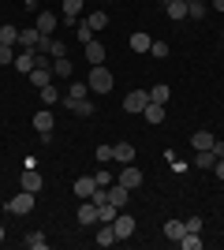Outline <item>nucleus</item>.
Listing matches in <instances>:
<instances>
[{"instance_id":"1","label":"nucleus","mask_w":224,"mask_h":250,"mask_svg":"<svg viewBox=\"0 0 224 250\" xmlns=\"http://www.w3.org/2000/svg\"><path fill=\"white\" fill-rule=\"evenodd\" d=\"M90 90L94 94H112V71H108L105 63H97V67H90Z\"/></svg>"},{"instance_id":"2","label":"nucleus","mask_w":224,"mask_h":250,"mask_svg":"<svg viewBox=\"0 0 224 250\" xmlns=\"http://www.w3.org/2000/svg\"><path fill=\"white\" fill-rule=\"evenodd\" d=\"M11 67H15L19 75H30L34 67H38V49H19L15 60H11Z\"/></svg>"},{"instance_id":"3","label":"nucleus","mask_w":224,"mask_h":250,"mask_svg":"<svg viewBox=\"0 0 224 250\" xmlns=\"http://www.w3.org/2000/svg\"><path fill=\"white\" fill-rule=\"evenodd\" d=\"M4 209H8V213H15V217H26V213L34 209V194H30V190H19V194H15Z\"/></svg>"},{"instance_id":"4","label":"nucleus","mask_w":224,"mask_h":250,"mask_svg":"<svg viewBox=\"0 0 224 250\" xmlns=\"http://www.w3.org/2000/svg\"><path fill=\"white\" fill-rule=\"evenodd\" d=\"M116 183H123L127 190H139V187H142V168L123 165V172H120V179H116Z\"/></svg>"},{"instance_id":"5","label":"nucleus","mask_w":224,"mask_h":250,"mask_svg":"<svg viewBox=\"0 0 224 250\" xmlns=\"http://www.w3.org/2000/svg\"><path fill=\"white\" fill-rule=\"evenodd\" d=\"M146 104H149V90H131V94L123 97V108H127V112H142Z\"/></svg>"},{"instance_id":"6","label":"nucleus","mask_w":224,"mask_h":250,"mask_svg":"<svg viewBox=\"0 0 224 250\" xmlns=\"http://www.w3.org/2000/svg\"><path fill=\"white\" fill-rule=\"evenodd\" d=\"M38 34H45V38H53V30L60 26V15H53V11H38Z\"/></svg>"},{"instance_id":"7","label":"nucleus","mask_w":224,"mask_h":250,"mask_svg":"<svg viewBox=\"0 0 224 250\" xmlns=\"http://www.w3.org/2000/svg\"><path fill=\"white\" fill-rule=\"evenodd\" d=\"M112 228H116V235H120V239H131V235H135V217H131V213H116Z\"/></svg>"},{"instance_id":"8","label":"nucleus","mask_w":224,"mask_h":250,"mask_svg":"<svg viewBox=\"0 0 224 250\" xmlns=\"http://www.w3.org/2000/svg\"><path fill=\"white\" fill-rule=\"evenodd\" d=\"M108 202H112L116 209H123L131 202V190L123 187V183H108Z\"/></svg>"},{"instance_id":"9","label":"nucleus","mask_w":224,"mask_h":250,"mask_svg":"<svg viewBox=\"0 0 224 250\" xmlns=\"http://www.w3.org/2000/svg\"><path fill=\"white\" fill-rule=\"evenodd\" d=\"M82 52H86V60H90V67L105 63V56H108V52H105V45H101V42H86V45H82Z\"/></svg>"},{"instance_id":"10","label":"nucleus","mask_w":224,"mask_h":250,"mask_svg":"<svg viewBox=\"0 0 224 250\" xmlns=\"http://www.w3.org/2000/svg\"><path fill=\"white\" fill-rule=\"evenodd\" d=\"M112 161H120V165H135V146H131V142H116V146H112Z\"/></svg>"},{"instance_id":"11","label":"nucleus","mask_w":224,"mask_h":250,"mask_svg":"<svg viewBox=\"0 0 224 250\" xmlns=\"http://www.w3.org/2000/svg\"><path fill=\"white\" fill-rule=\"evenodd\" d=\"M79 224H82V228L97 224V206H94L90 198H82V206H79Z\"/></svg>"},{"instance_id":"12","label":"nucleus","mask_w":224,"mask_h":250,"mask_svg":"<svg viewBox=\"0 0 224 250\" xmlns=\"http://www.w3.org/2000/svg\"><path fill=\"white\" fill-rule=\"evenodd\" d=\"M142 120H146V124H164V104H157V101H149L146 108H142Z\"/></svg>"},{"instance_id":"13","label":"nucleus","mask_w":224,"mask_h":250,"mask_svg":"<svg viewBox=\"0 0 224 250\" xmlns=\"http://www.w3.org/2000/svg\"><path fill=\"white\" fill-rule=\"evenodd\" d=\"M64 104H67V108H71L75 116H94V112H97L90 97H82V101H71V97H64Z\"/></svg>"},{"instance_id":"14","label":"nucleus","mask_w":224,"mask_h":250,"mask_svg":"<svg viewBox=\"0 0 224 250\" xmlns=\"http://www.w3.org/2000/svg\"><path fill=\"white\" fill-rule=\"evenodd\" d=\"M19 183H22V190H30V194H38V190H41V176H38V168H26Z\"/></svg>"},{"instance_id":"15","label":"nucleus","mask_w":224,"mask_h":250,"mask_svg":"<svg viewBox=\"0 0 224 250\" xmlns=\"http://www.w3.org/2000/svg\"><path fill=\"white\" fill-rule=\"evenodd\" d=\"M183 235H187V224H183V220H164V239L180 243Z\"/></svg>"},{"instance_id":"16","label":"nucleus","mask_w":224,"mask_h":250,"mask_svg":"<svg viewBox=\"0 0 224 250\" xmlns=\"http://www.w3.org/2000/svg\"><path fill=\"white\" fill-rule=\"evenodd\" d=\"M213 142H217V138L209 135V131H194V135H191V149H194V153H198V149H213Z\"/></svg>"},{"instance_id":"17","label":"nucleus","mask_w":224,"mask_h":250,"mask_svg":"<svg viewBox=\"0 0 224 250\" xmlns=\"http://www.w3.org/2000/svg\"><path fill=\"white\" fill-rule=\"evenodd\" d=\"M34 127H38V135H53V112L41 108V112L34 116Z\"/></svg>"},{"instance_id":"18","label":"nucleus","mask_w":224,"mask_h":250,"mask_svg":"<svg viewBox=\"0 0 224 250\" xmlns=\"http://www.w3.org/2000/svg\"><path fill=\"white\" fill-rule=\"evenodd\" d=\"M26 79H30V83L38 86V90H41V86H49V83H53V67H34V71L26 75Z\"/></svg>"},{"instance_id":"19","label":"nucleus","mask_w":224,"mask_h":250,"mask_svg":"<svg viewBox=\"0 0 224 250\" xmlns=\"http://www.w3.org/2000/svg\"><path fill=\"white\" fill-rule=\"evenodd\" d=\"M94 190H97L94 176H82V179H75V194H79V202H82V198H90Z\"/></svg>"},{"instance_id":"20","label":"nucleus","mask_w":224,"mask_h":250,"mask_svg":"<svg viewBox=\"0 0 224 250\" xmlns=\"http://www.w3.org/2000/svg\"><path fill=\"white\" fill-rule=\"evenodd\" d=\"M164 11H168V19H172V22L187 19V4H183V0H164Z\"/></svg>"},{"instance_id":"21","label":"nucleus","mask_w":224,"mask_h":250,"mask_svg":"<svg viewBox=\"0 0 224 250\" xmlns=\"http://www.w3.org/2000/svg\"><path fill=\"white\" fill-rule=\"evenodd\" d=\"M38 42H41L38 26H30V30H19V49H38Z\"/></svg>"},{"instance_id":"22","label":"nucleus","mask_w":224,"mask_h":250,"mask_svg":"<svg viewBox=\"0 0 224 250\" xmlns=\"http://www.w3.org/2000/svg\"><path fill=\"white\" fill-rule=\"evenodd\" d=\"M79 11H82V0H64V11H60V19H64V22H71V26H75Z\"/></svg>"},{"instance_id":"23","label":"nucleus","mask_w":224,"mask_h":250,"mask_svg":"<svg viewBox=\"0 0 224 250\" xmlns=\"http://www.w3.org/2000/svg\"><path fill=\"white\" fill-rule=\"evenodd\" d=\"M149 45H153V38H149L146 30H135V34H131V49H135V52H149Z\"/></svg>"},{"instance_id":"24","label":"nucleus","mask_w":224,"mask_h":250,"mask_svg":"<svg viewBox=\"0 0 224 250\" xmlns=\"http://www.w3.org/2000/svg\"><path fill=\"white\" fill-rule=\"evenodd\" d=\"M112 243H120L116 228H112V224H101V231H97V247H112Z\"/></svg>"},{"instance_id":"25","label":"nucleus","mask_w":224,"mask_h":250,"mask_svg":"<svg viewBox=\"0 0 224 250\" xmlns=\"http://www.w3.org/2000/svg\"><path fill=\"white\" fill-rule=\"evenodd\" d=\"M116 213H120V209L112 206V202H105V206H97V224H112V220H116Z\"/></svg>"},{"instance_id":"26","label":"nucleus","mask_w":224,"mask_h":250,"mask_svg":"<svg viewBox=\"0 0 224 250\" xmlns=\"http://www.w3.org/2000/svg\"><path fill=\"white\" fill-rule=\"evenodd\" d=\"M168 97H172V90L164 83H157V86H149V101H157V104H168Z\"/></svg>"},{"instance_id":"27","label":"nucleus","mask_w":224,"mask_h":250,"mask_svg":"<svg viewBox=\"0 0 224 250\" xmlns=\"http://www.w3.org/2000/svg\"><path fill=\"white\" fill-rule=\"evenodd\" d=\"M86 22H90V30H105V26H108V15H105V11H90V15H86Z\"/></svg>"},{"instance_id":"28","label":"nucleus","mask_w":224,"mask_h":250,"mask_svg":"<svg viewBox=\"0 0 224 250\" xmlns=\"http://www.w3.org/2000/svg\"><path fill=\"white\" fill-rule=\"evenodd\" d=\"M0 45H19V26H0Z\"/></svg>"},{"instance_id":"29","label":"nucleus","mask_w":224,"mask_h":250,"mask_svg":"<svg viewBox=\"0 0 224 250\" xmlns=\"http://www.w3.org/2000/svg\"><path fill=\"white\" fill-rule=\"evenodd\" d=\"M75 38H79L82 45H86V42H94V30H90V22H86V19H82V22L75 19Z\"/></svg>"},{"instance_id":"30","label":"nucleus","mask_w":224,"mask_h":250,"mask_svg":"<svg viewBox=\"0 0 224 250\" xmlns=\"http://www.w3.org/2000/svg\"><path fill=\"white\" fill-rule=\"evenodd\" d=\"M86 94H90V83H71L67 86V97H71V101H82Z\"/></svg>"},{"instance_id":"31","label":"nucleus","mask_w":224,"mask_h":250,"mask_svg":"<svg viewBox=\"0 0 224 250\" xmlns=\"http://www.w3.org/2000/svg\"><path fill=\"white\" fill-rule=\"evenodd\" d=\"M180 247H183V250H202V239H198V231H187V235L180 239Z\"/></svg>"},{"instance_id":"32","label":"nucleus","mask_w":224,"mask_h":250,"mask_svg":"<svg viewBox=\"0 0 224 250\" xmlns=\"http://www.w3.org/2000/svg\"><path fill=\"white\" fill-rule=\"evenodd\" d=\"M26 247H30V250H45V247H49V239H45L41 231H30V235H26Z\"/></svg>"},{"instance_id":"33","label":"nucleus","mask_w":224,"mask_h":250,"mask_svg":"<svg viewBox=\"0 0 224 250\" xmlns=\"http://www.w3.org/2000/svg\"><path fill=\"white\" fill-rule=\"evenodd\" d=\"M187 19H205V4L202 0H191V4H187Z\"/></svg>"},{"instance_id":"34","label":"nucleus","mask_w":224,"mask_h":250,"mask_svg":"<svg viewBox=\"0 0 224 250\" xmlns=\"http://www.w3.org/2000/svg\"><path fill=\"white\" fill-rule=\"evenodd\" d=\"M53 71L60 75V79H71V60H64V56H60V60L53 63Z\"/></svg>"},{"instance_id":"35","label":"nucleus","mask_w":224,"mask_h":250,"mask_svg":"<svg viewBox=\"0 0 224 250\" xmlns=\"http://www.w3.org/2000/svg\"><path fill=\"white\" fill-rule=\"evenodd\" d=\"M41 101H45V104H56V101H60V94L53 90V83H49V86H41Z\"/></svg>"},{"instance_id":"36","label":"nucleus","mask_w":224,"mask_h":250,"mask_svg":"<svg viewBox=\"0 0 224 250\" xmlns=\"http://www.w3.org/2000/svg\"><path fill=\"white\" fill-rule=\"evenodd\" d=\"M94 183H97V187H108V183H116V179H112V172H108V168H101V172L94 176Z\"/></svg>"},{"instance_id":"37","label":"nucleus","mask_w":224,"mask_h":250,"mask_svg":"<svg viewBox=\"0 0 224 250\" xmlns=\"http://www.w3.org/2000/svg\"><path fill=\"white\" fill-rule=\"evenodd\" d=\"M15 52H19L15 45H0V63H11V60H15Z\"/></svg>"},{"instance_id":"38","label":"nucleus","mask_w":224,"mask_h":250,"mask_svg":"<svg viewBox=\"0 0 224 250\" xmlns=\"http://www.w3.org/2000/svg\"><path fill=\"white\" fill-rule=\"evenodd\" d=\"M149 52H153L157 60H164V56H168V45H164V42H153V45H149Z\"/></svg>"},{"instance_id":"39","label":"nucleus","mask_w":224,"mask_h":250,"mask_svg":"<svg viewBox=\"0 0 224 250\" xmlns=\"http://www.w3.org/2000/svg\"><path fill=\"white\" fill-rule=\"evenodd\" d=\"M97 161L108 165V161H112V146H97Z\"/></svg>"},{"instance_id":"40","label":"nucleus","mask_w":224,"mask_h":250,"mask_svg":"<svg viewBox=\"0 0 224 250\" xmlns=\"http://www.w3.org/2000/svg\"><path fill=\"white\" fill-rule=\"evenodd\" d=\"M183 224H187V231H202V217H187Z\"/></svg>"},{"instance_id":"41","label":"nucleus","mask_w":224,"mask_h":250,"mask_svg":"<svg viewBox=\"0 0 224 250\" xmlns=\"http://www.w3.org/2000/svg\"><path fill=\"white\" fill-rule=\"evenodd\" d=\"M213 153H217V157H224V142H213Z\"/></svg>"},{"instance_id":"42","label":"nucleus","mask_w":224,"mask_h":250,"mask_svg":"<svg viewBox=\"0 0 224 250\" xmlns=\"http://www.w3.org/2000/svg\"><path fill=\"white\" fill-rule=\"evenodd\" d=\"M213 8H217V11H224V0H213Z\"/></svg>"},{"instance_id":"43","label":"nucleus","mask_w":224,"mask_h":250,"mask_svg":"<svg viewBox=\"0 0 224 250\" xmlns=\"http://www.w3.org/2000/svg\"><path fill=\"white\" fill-rule=\"evenodd\" d=\"M0 243H4V224H0Z\"/></svg>"},{"instance_id":"44","label":"nucleus","mask_w":224,"mask_h":250,"mask_svg":"<svg viewBox=\"0 0 224 250\" xmlns=\"http://www.w3.org/2000/svg\"><path fill=\"white\" fill-rule=\"evenodd\" d=\"M221 42H224V26H221Z\"/></svg>"},{"instance_id":"45","label":"nucleus","mask_w":224,"mask_h":250,"mask_svg":"<svg viewBox=\"0 0 224 250\" xmlns=\"http://www.w3.org/2000/svg\"><path fill=\"white\" fill-rule=\"evenodd\" d=\"M183 4H191V0H183Z\"/></svg>"},{"instance_id":"46","label":"nucleus","mask_w":224,"mask_h":250,"mask_svg":"<svg viewBox=\"0 0 224 250\" xmlns=\"http://www.w3.org/2000/svg\"><path fill=\"white\" fill-rule=\"evenodd\" d=\"M221 187H224V183H221Z\"/></svg>"}]
</instances>
